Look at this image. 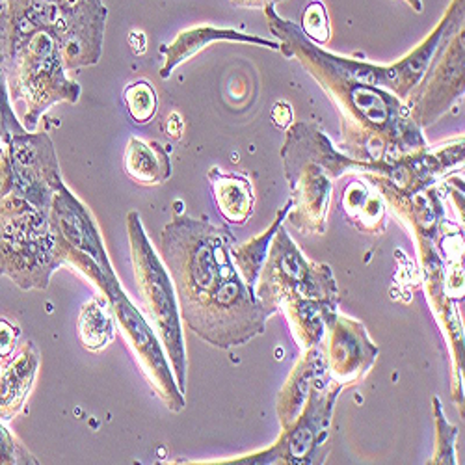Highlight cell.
<instances>
[{"label":"cell","instance_id":"obj_1","mask_svg":"<svg viewBox=\"0 0 465 465\" xmlns=\"http://www.w3.org/2000/svg\"><path fill=\"white\" fill-rule=\"evenodd\" d=\"M229 239L225 229L188 216H175L163 231V253L183 319L218 346L237 344L239 303L250 298L229 261Z\"/></svg>","mask_w":465,"mask_h":465},{"label":"cell","instance_id":"obj_2","mask_svg":"<svg viewBox=\"0 0 465 465\" xmlns=\"http://www.w3.org/2000/svg\"><path fill=\"white\" fill-rule=\"evenodd\" d=\"M0 67L12 103L26 106L23 127L30 133L54 104L81 99V84L65 74L54 35L10 0H0Z\"/></svg>","mask_w":465,"mask_h":465},{"label":"cell","instance_id":"obj_3","mask_svg":"<svg viewBox=\"0 0 465 465\" xmlns=\"http://www.w3.org/2000/svg\"><path fill=\"white\" fill-rule=\"evenodd\" d=\"M58 266L49 213L12 192L0 196V276L23 291H44Z\"/></svg>","mask_w":465,"mask_h":465},{"label":"cell","instance_id":"obj_4","mask_svg":"<svg viewBox=\"0 0 465 465\" xmlns=\"http://www.w3.org/2000/svg\"><path fill=\"white\" fill-rule=\"evenodd\" d=\"M127 223L138 292L145 313L149 315L154 330H157L159 339L164 342L168 358L179 380V390L183 391L186 380V354L179 322L177 294L163 261L154 253L145 235L138 213H129Z\"/></svg>","mask_w":465,"mask_h":465},{"label":"cell","instance_id":"obj_5","mask_svg":"<svg viewBox=\"0 0 465 465\" xmlns=\"http://www.w3.org/2000/svg\"><path fill=\"white\" fill-rule=\"evenodd\" d=\"M54 252L62 264L79 268L103 291L115 278L92 213L60 179L49 209Z\"/></svg>","mask_w":465,"mask_h":465},{"label":"cell","instance_id":"obj_6","mask_svg":"<svg viewBox=\"0 0 465 465\" xmlns=\"http://www.w3.org/2000/svg\"><path fill=\"white\" fill-rule=\"evenodd\" d=\"M104 294L110 302L114 319L118 321L120 330L124 331L129 346L136 354V360H138L143 374L147 376L149 383L153 385L154 393H157L164 401V404L170 410L181 411L184 406V401H183V395L179 390V383L175 381L173 374L170 372L161 339L149 328V324L145 322L142 313L133 305L129 296L120 287L118 280L112 282L104 289Z\"/></svg>","mask_w":465,"mask_h":465},{"label":"cell","instance_id":"obj_7","mask_svg":"<svg viewBox=\"0 0 465 465\" xmlns=\"http://www.w3.org/2000/svg\"><path fill=\"white\" fill-rule=\"evenodd\" d=\"M10 192L49 213L54 186L62 179L54 145L47 133L23 131L8 142Z\"/></svg>","mask_w":465,"mask_h":465},{"label":"cell","instance_id":"obj_8","mask_svg":"<svg viewBox=\"0 0 465 465\" xmlns=\"http://www.w3.org/2000/svg\"><path fill=\"white\" fill-rule=\"evenodd\" d=\"M106 17L108 10L103 0L60 3L49 32L58 44L65 71L99 64Z\"/></svg>","mask_w":465,"mask_h":465},{"label":"cell","instance_id":"obj_9","mask_svg":"<svg viewBox=\"0 0 465 465\" xmlns=\"http://www.w3.org/2000/svg\"><path fill=\"white\" fill-rule=\"evenodd\" d=\"M216 42H241V44H253V45L280 51V44L264 40V37H259V35L239 32L235 28H216L211 25L193 26V28L183 30L172 44L161 45V53L164 56L161 76L163 79H168L177 65L188 62L192 56H196L207 45Z\"/></svg>","mask_w":465,"mask_h":465},{"label":"cell","instance_id":"obj_10","mask_svg":"<svg viewBox=\"0 0 465 465\" xmlns=\"http://www.w3.org/2000/svg\"><path fill=\"white\" fill-rule=\"evenodd\" d=\"M37 369H40V351L32 341H25L0 371V420H12L23 410Z\"/></svg>","mask_w":465,"mask_h":465},{"label":"cell","instance_id":"obj_11","mask_svg":"<svg viewBox=\"0 0 465 465\" xmlns=\"http://www.w3.org/2000/svg\"><path fill=\"white\" fill-rule=\"evenodd\" d=\"M124 166L127 175L140 184H161L172 175L168 149L159 142L131 138L125 149Z\"/></svg>","mask_w":465,"mask_h":465},{"label":"cell","instance_id":"obj_12","mask_svg":"<svg viewBox=\"0 0 465 465\" xmlns=\"http://www.w3.org/2000/svg\"><path fill=\"white\" fill-rule=\"evenodd\" d=\"M209 181L213 184L214 202L220 213L229 222H235V223L246 222L255 203L250 181L242 175L223 173L218 168L211 170Z\"/></svg>","mask_w":465,"mask_h":465},{"label":"cell","instance_id":"obj_13","mask_svg":"<svg viewBox=\"0 0 465 465\" xmlns=\"http://www.w3.org/2000/svg\"><path fill=\"white\" fill-rule=\"evenodd\" d=\"M115 333V322L112 307L108 309L106 300L95 298L83 307L79 319V337L88 351H101Z\"/></svg>","mask_w":465,"mask_h":465},{"label":"cell","instance_id":"obj_14","mask_svg":"<svg viewBox=\"0 0 465 465\" xmlns=\"http://www.w3.org/2000/svg\"><path fill=\"white\" fill-rule=\"evenodd\" d=\"M124 101L134 124H147L159 108L157 92L147 81H138L124 90Z\"/></svg>","mask_w":465,"mask_h":465},{"label":"cell","instance_id":"obj_15","mask_svg":"<svg viewBox=\"0 0 465 465\" xmlns=\"http://www.w3.org/2000/svg\"><path fill=\"white\" fill-rule=\"evenodd\" d=\"M300 30L309 42H313L317 45H324L330 42L331 25L324 3H321V0H312V3L305 6L302 14Z\"/></svg>","mask_w":465,"mask_h":465},{"label":"cell","instance_id":"obj_16","mask_svg":"<svg viewBox=\"0 0 465 465\" xmlns=\"http://www.w3.org/2000/svg\"><path fill=\"white\" fill-rule=\"evenodd\" d=\"M23 131H26V129L17 120L14 104H12V97L8 92L6 76H5L3 67H0V138L8 142L14 134H19Z\"/></svg>","mask_w":465,"mask_h":465},{"label":"cell","instance_id":"obj_17","mask_svg":"<svg viewBox=\"0 0 465 465\" xmlns=\"http://www.w3.org/2000/svg\"><path fill=\"white\" fill-rule=\"evenodd\" d=\"M37 463L35 458L25 449V445L14 436L5 420H0V465H25Z\"/></svg>","mask_w":465,"mask_h":465},{"label":"cell","instance_id":"obj_18","mask_svg":"<svg viewBox=\"0 0 465 465\" xmlns=\"http://www.w3.org/2000/svg\"><path fill=\"white\" fill-rule=\"evenodd\" d=\"M19 330L8 321H0V358H10L17 348Z\"/></svg>","mask_w":465,"mask_h":465},{"label":"cell","instance_id":"obj_19","mask_svg":"<svg viewBox=\"0 0 465 465\" xmlns=\"http://www.w3.org/2000/svg\"><path fill=\"white\" fill-rule=\"evenodd\" d=\"M272 120L278 127H287L292 120V110L287 103H276V106L272 108Z\"/></svg>","mask_w":465,"mask_h":465},{"label":"cell","instance_id":"obj_20","mask_svg":"<svg viewBox=\"0 0 465 465\" xmlns=\"http://www.w3.org/2000/svg\"><path fill=\"white\" fill-rule=\"evenodd\" d=\"M232 6L237 8H266V6H276L278 3H285V0H229Z\"/></svg>","mask_w":465,"mask_h":465},{"label":"cell","instance_id":"obj_21","mask_svg":"<svg viewBox=\"0 0 465 465\" xmlns=\"http://www.w3.org/2000/svg\"><path fill=\"white\" fill-rule=\"evenodd\" d=\"M168 133L172 138H181V133H183V127H181V118L177 114H172L170 115V122H168Z\"/></svg>","mask_w":465,"mask_h":465},{"label":"cell","instance_id":"obj_22","mask_svg":"<svg viewBox=\"0 0 465 465\" xmlns=\"http://www.w3.org/2000/svg\"><path fill=\"white\" fill-rule=\"evenodd\" d=\"M404 3H406L411 10H415L417 14L422 12V0H404Z\"/></svg>","mask_w":465,"mask_h":465},{"label":"cell","instance_id":"obj_23","mask_svg":"<svg viewBox=\"0 0 465 465\" xmlns=\"http://www.w3.org/2000/svg\"><path fill=\"white\" fill-rule=\"evenodd\" d=\"M54 3H71V0H54Z\"/></svg>","mask_w":465,"mask_h":465},{"label":"cell","instance_id":"obj_24","mask_svg":"<svg viewBox=\"0 0 465 465\" xmlns=\"http://www.w3.org/2000/svg\"><path fill=\"white\" fill-rule=\"evenodd\" d=\"M0 361H3V358H0ZM0 371H3V363H0Z\"/></svg>","mask_w":465,"mask_h":465}]
</instances>
